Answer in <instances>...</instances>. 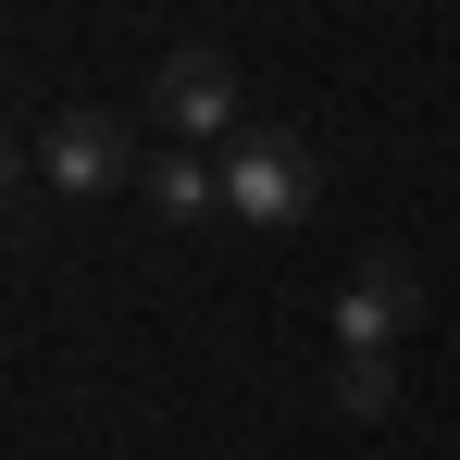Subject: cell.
Listing matches in <instances>:
<instances>
[{"mask_svg": "<svg viewBox=\"0 0 460 460\" xmlns=\"http://www.w3.org/2000/svg\"><path fill=\"white\" fill-rule=\"evenodd\" d=\"M38 174H50V187H63V199H112V187H125V125H112V112H50V137H38Z\"/></svg>", "mask_w": 460, "mask_h": 460, "instance_id": "7a4b0ae2", "label": "cell"}, {"mask_svg": "<svg viewBox=\"0 0 460 460\" xmlns=\"http://www.w3.org/2000/svg\"><path fill=\"white\" fill-rule=\"evenodd\" d=\"M323 398H336L349 423H385V411H398V361H385V349H336V385H323Z\"/></svg>", "mask_w": 460, "mask_h": 460, "instance_id": "8992f818", "label": "cell"}, {"mask_svg": "<svg viewBox=\"0 0 460 460\" xmlns=\"http://www.w3.org/2000/svg\"><path fill=\"white\" fill-rule=\"evenodd\" d=\"M13 174H25V137H13V125H0V199H13Z\"/></svg>", "mask_w": 460, "mask_h": 460, "instance_id": "52a82bcc", "label": "cell"}, {"mask_svg": "<svg viewBox=\"0 0 460 460\" xmlns=\"http://www.w3.org/2000/svg\"><path fill=\"white\" fill-rule=\"evenodd\" d=\"M411 311H423L411 261H361V274L336 287V336H349V349H398V336H411Z\"/></svg>", "mask_w": 460, "mask_h": 460, "instance_id": "277c9868", "label": "cell"}, {"mask_svg": "<svg viewBox=\"0 0 460 460\" xmlns=\"http://www.w3.org/2000/svg\"><path fill=\"white\" fill-rule=\"evenodd\" d=\"M311 187H323V174H311L299 137H236V150H225V212H236V225H299Z\"/></svg>", "mask_w": 460, "mask_h": 460, "instance_id": "6da1fadb", "label": "cell"}, {"mask_svg": "<svg viewBox=\"0 0 460 460\" xmlns=\"http://www.w3.org/2000/svg\"><path fill=\"white\" fill-rule=\"evenodd\" d=\"M150 112L174 125V137H236V63L225 50H162Z\"/></svg>", "mask_w": 460, "mask_h": 460, "instance_id": "3957f363", "label": "cell"}, {"mask_svg": "<svg viewBox=\"0 0 460 460\" xmlns=\"http://www.w3.org/2000/svg\"><path fill=\"white\" fill-rule=\"evenodd\" d=\"M150 212H162V225H212V212H225V162L174 150V162L150 174Z\"/></svg>", "mask_w": 460, "mask_h": 460, "instance_id": "5b68a950", "label": "cell"}]
</instances>
